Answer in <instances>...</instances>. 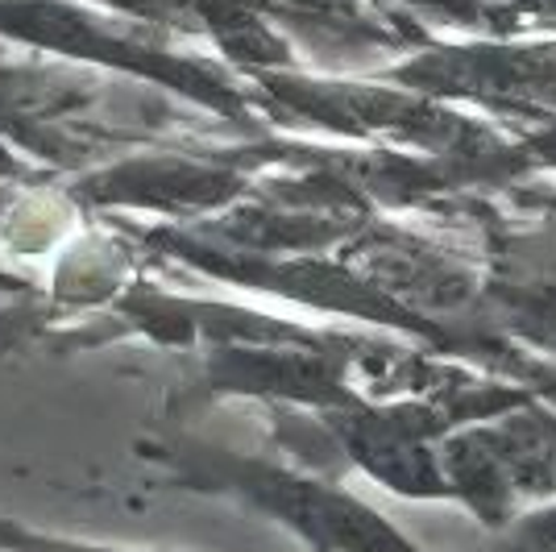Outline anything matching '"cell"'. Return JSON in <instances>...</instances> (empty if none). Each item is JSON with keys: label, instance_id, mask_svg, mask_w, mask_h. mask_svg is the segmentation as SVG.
Listing matches in <instances>:
<instances>
[{"label": "cell", "instance_id": "1", "mask_svg": "<svg viewBox=\"0 0 556 552\" xmlns=\"http://www.w3.org/2000/svg\"><path fill=\"white\" fill-rule=\"evenodd\" d=\"M0 38L42 50L50 59L129 71L200 104H212L220 113H241V96L216 67L154 47L79 0H0Z\"/></svg>", "mask_w": 556, "mask_h": 552}, {"label": "cell", "instance_id": "2", "mask_svg": "<svg viewBox=\"0 0 556 552\" xmlns=\"http://www.w3.org/2000/svg\"><path fill=\"white\" fill-rule=\"evenodd\" d=\"M187 465H191L187 474L191 486L229 490L241 503L295 531L312 552H424L387 515H378L374 506L316 474H295L229 453H195Z\"/></svg>", "mask_w": 556, "mask_h": 552}, {"label": "cell", "instance_id": "3", "mask_svg": "<svg viewBox=\"0 0 556 552\" xmlns=\"http://www.w3.org/2000/svg\"><path fill=\"white\" fill-rule=\"evenodd\" d=\"M245 187V175L200 159H125L84 175L71 187L75 200L96 208H146L163 216H191L208 208L229 204Z\"/></svg>", "mask_w": 556, "mask_h": 552}, {"label": "cell", "instance_id": "4", "mask_svg": "<svg viewBox=\"0 0 556 552\" xmlns=\"http://www.w3.org/2000/svg\"><path fill=\"white\" fill-rule=\"evenodd\" d=\"M482 552H556V503L535 506L494 528V540Z\"/></svg>", "mask_w": 556, "mask_h": 552}, {"label": "cell", "instance_id": "5", "mask_svg": "<svg viewBox=\"0 0 556 552\" xmlns=\"http://www.w3.org/2000/svg\"><path fill=\"white\" fill-rule=\"evenodd\" d=\"M25 175H29V171L17 162V150L0 138V179H25Z\"/></svg>", "mask_w": 556, "mask_h": 552}, {"label": "cell", "instance_id": "6", "mask_svg": "<svg viewBox=\"0 0 556 552\" xmlns=\"http://www.w3.org/2000/svg\"><path fill=\"white\" fill-rule=\"evenodd\" d=\"M9 212H13V196H9V191H4V187H0V221H4V216H9Z\"/></svg>", "mask_w": 556, "mask_h": 552}]
</instances>
